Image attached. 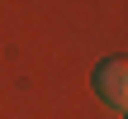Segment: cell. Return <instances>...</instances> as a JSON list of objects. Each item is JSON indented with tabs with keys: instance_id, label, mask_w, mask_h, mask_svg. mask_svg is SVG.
I'll return each instance as SVG.
<instances>
[{
	"instance_id": "6da1fadb",
	"label": "cell",
	"mask_w": 128,
	"mask_h": 119,
	"mask_svg": "<svg viewBox=\"0 0 128 119\" xmlns=\"http://www.w3.org/2000/svg\"><path fill=\"white\" fill-rule=\"evenodd\" d=\"M95 91H100V100L109 110H124L128 114V62L124 57H109V62L95 67Z\"/></svg>"
}]
</instances>
